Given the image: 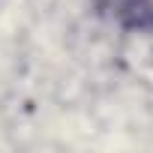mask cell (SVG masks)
I'll return each instance as SVG.
<instances>
[{"label": "cell", "mask_w": 153, "mask_h": 153, "mask_svg": "<svg viewBox=\"0 0 153 153\" xmlns=\"http://www.w3.org/2000/svg\"><path fill=\"white\" fill-rule=\"evenodd\" d=\"M105 18L126 30H150L153 27V0H96Z\"/></svg>", "instance_id": "6da1fadb"}]
</instances>
